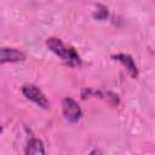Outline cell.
<instances>
[{"instance_id":"277c9868","label":"cell","mask_w":155,"mask_h":155,"mask_svg":"<svg viewBox=\"0 0 155 155\" xmlns=\"http://www.w3.org/2000/svg\"><path fill=\"white\" fill-rule=\"evenodd\" d=\"M24 59H25V53L17 48L1 47V50H0V63L1 64L22 62Z\"/></svg>"},{"instance_id":"6da1fadb","label":"cell","mask_w":155,"mask_h":155,"mask_svg":"<svg viewBox=\"0 0 155 155\" xmlns=\"http://www.w3.org/2000/svg\"><path fill=\"white\" fill-rule=\"evenodd\" d=\"M46 46L50 51H52L56 56L64 61L69 67H79L81 64V58L79 53L73 47L67 46L61 39L51 36L46 40Z\"/></svg>"},{"instance_id":"7a4b0ae2","label":"cell","mask_w":155,"mask_h":155,"mask_svg":"<svg viewBox=\"0 0 155 155\" xmlns=\"http://www.w3.org/2000/svg\"><path fill=\"white\" fill-rule=\"evenodd\" d=\"M22 93L31 102L38 104L42 109H50V102L44 94V92L33 84H25L22 86Z\"/></svg>"},{"instance_id":"5b68a950","label":"cell","mask_w":155,"mask_h":155,"mask_svg":"<svg viewBox=\"0 0 155 155\" xmlns=\"http://www.w3.org/2000/svg\"><path fill=\"white\" fill-rule=\"evenodd\" d=\"M111 58H113L114 61L120 62V63L125 67V69L127 70V73L130 74V76H131L132 79L138 78V68H137V65H136L133 58H132L130 54H126V53H117V54H113Z\"/></svg>"},{"instance_id":"8992f818","label":"cell","mask_w":155,"mask_h":155,"mask_svg":"<svg viewBox=\"0 0 155 155\" xmlns=\"http://www.w3.org/2000/svg\"><path fill=\"white\" fill-rule=\"evenodd\" d=\"M25 154H30V155H44L45 154V148H44V143L38 139V138H31L27 147H25Z\"/></svg>"},{"instance_id":"3957f363","label":"cell","mask_w":155,"mask_h":155,"mask_svg":"<svg viewBox=\"0 0 155 155\" xmlns=\"http://www.w3.org/2000/svg\"><path fill=\"white\" fill-rule=\"evenodd\" d=\"M62 111L64 117L69 122H78L82 117V110L76 101L70 97H67L62 101Z\"/></svg>"}]
</instances>
